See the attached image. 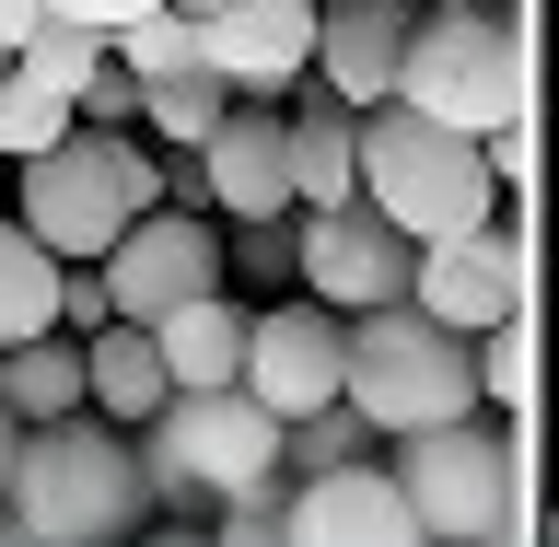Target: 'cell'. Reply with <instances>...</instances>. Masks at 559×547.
<instances>
[{
  "mask_svg": "<svg viewBox=\"0 0 559 547\" xmlns=\"http://www.w3.org/2000/svg\"><path fill=\"white\" fill-rule=\"evenodd\" d=\"M349 199L384 210L408 245L431 234H466V222H489L501 210V187H489V152L466 129H443V117H419V105H361L349 117Z\"/></svg>",
  "mask_w": 559,
  "mask_h": 547,
  "instance_id": "obj_1",
  "label": "cell"
},
{
  "mask_svg": "<svg viewBox=\"0 0 559 547\" xmlns=\"http://www.w3.org/2000/svg\"><path fill=\"white\" fill-rule=\"evenodd\" d=\"M0 513L24 524L35 547H82V536H140L152 489H140V454L117 419L70 408V419H35L12 443V478H0Z\"/></svg>",
  "mask_w": 559,
  "mask_h": 547,
  "instance_id": "obj_2",
  "label": "cell"
},
{
  "mask_svg": "<svg viewBox=\"0 0 559 547\" xmlns=\"http://www.w3.org/2000/svg\"><path fill=\"white\" fill-rule=\"evenodd\" d=\"M152 199H164V164H152L129 129L70 117V140H47V152L24 164V199H12V222H24L47 257H105V245L129 234Z\"/></svg>",
  "mask_w": 559,
  "mask_h": 547,
  "instance_id": "obj_3",
  "label": "cell"
},
{
  "mask_svg": "<svg viewBox=\"0 0 559 547\" xmlns=\"http://www.w3.org/2000/svg\"><path fill=\"white\" fill-rule=\"evenodd\" d=\"M338 396L361 408L373 443H396V431L466 419L478 408V373H466L454 326H431L419 304H373V314H349V338H338Z\"/></svg>",
  "mask_w": 559,
  "mask_h": 547,
  "instance_id": "obj_4",
  "label": "cell"
},
{
  "mask_svg": "<svg viewBox=\"0 0 559 547\" xmlns=\"http://www.w3.org/2000/svg\"><path fill=\"white\" fill-rule=\"evenodd\" d=\"M396 105H419V117H443V129H466V140L524 117V24H513V0L419 12L408 47H396Z\"/></svg>",
  "mask_w": 559,
  "mask_h": 547,
  "instance_id": "obj_5",
  "label": "cell"
},
{
  "mask_svg": "<svg viewBox=\"0 0 559 547\" xmlns=\"http://www.w3.org/2000/svg\"><path fill=\"white\" fill-rule=\"evenodd\" d=\"M129 454H140L152 501H234V489L280 478V419L245 384H210V396H164Z\"/></svg>",
  "mask_w": 559,
  "mask_h": 547,
  "instance_id": "obj_6",
  "label": "cell"
},
{
  "mask_svg": "<svg viewBox=\"0 0 559 547\" xmlns=\"http://www.w3.org/2000/svg\"><path fill=\"white\" fill-rule=\"evenodd\" d=\"M384 478L408 489V513H419L431 547H466L524 489V466H513V443L466 408V419H431V431H396V466H384Z\"/></svg>",
  "mask_w": 559,
  "mask_h": 547,
  "instance_id": "obj_7",
  "label": "cell"
},
{
  "mask_svg": "<svg viewBox=\"0 0 559 547\" xmlns=\"http://www.w3.org/2000/svg\"><path fill=\"white\" fill-rule=\"evenodd\" d=\"M292 280H304V304H326V314L408 304V234H396L384 210H361V199L304 210V234H292Z\"/></svg>",
  "mask_w": 559,
  "mask_h": 547,
  "instance_id": "obj_8",
  "label": "cell"
},
{
  "mask_svg": "<svg viewBox=\"0 0 559 547\" xmlns=\"http://www.w3.org/2000/svg\"><path fill=\"white\" fill-rule=\"evenodd\" d=\"M408 304L431 314V326H454V338L501 326V314L524 304V234L489 210V222H466V234L408 245Z\"/></svg>",
  "mask_w": 559,
  "mask_h": 547,
  "instance_id": "obj_9",
  "label": "cell"
},
{
  "mask_svg": "<svg viewBox=\"0 0 559 547\" xmlns=\"http://www.w3.org/2000/svg\"><path fill=\"white\" fill-rule=\"evenodd\" d=\"M105 269V304H117V326H152V314H175L187 292H210L222 280V234H210V210H140L129 234L94 257Z\"/></svg>",
  "mask_w": 559,
  "mask_h": 547,
  "instance_id": "obj_10",
  "label": "cell"
},
{
  "mask_svg": "<svg viewBox=\"0 0 559 547\" xmlns=\"http://www.w3.org/2000/svg\"><path fill=\"white\" fill-rule=\"evenodd\" d=\"M280 547H431V536H419L408 489L384 478V454H349L280 489Z\"/></svg>",
  "mask_w": 559,
  "mask_h": 547,
  "instance_id": "obj_11",
  "label": "cell"
},
{
  "mask_svg": "<svg viewBox=\"0 0 559 547\" xmlns=\"http://www.w3.org/2000/svg\"><path fill=\"white\" fill-rule=\"evenodd\" d=\"M314 59V0H210L199 12V70L245 105H280Z\"/></svg>",
  "mask_w": 559,
  "mask_h": 547,
  "instance_id": "obj_12",
  "label": "cell"
},
{
  "mask_svg": "<svg viewBox=\"0 0 559 547\" xmlns=\"http://www.w3.org/2000/svg\"><path fill=\"white\" fill-rule=\"evenodd\" d=\"M187 210L222 222H292V164H280V105H222L210 140L187 152Z\"/></svg>",
  "mask_w": 559,
  "mask_h": 547,
  "instance_id": "obj_13",
  "label": "cell"
},
{
  "mask_svg": "<svg viewBox=\"0 0 559 547\" xmlns=\"http://www.w3.org/2000/svg\"><path fill=\"white\" fill-rule=\"evenodd\" d=\"M338 338H349V314H326V304H269V314H245L234 384H245L269 419H304V408L338 396Z\"/></svg>",
  "mask_w": 559,
  "mask_h": 547,
  "instance_id": "obj_14",
  "label": "cell"
},
{
  "mask_svg": "<svg viewBox=\"0 0 559 547\" xmlns=\"http://www.w3.org/2000/svg\"><path fill=\"white\" fill-rule=\"evenodd\" d=\"M408 24H419V0H314V59H304V82H314V94H338L349 117L384 105V94H396V47H408Z\"/></svg>",
  "mask_w": 559,
  "mask_h": 547,
  "instance_id": "obj_15",
  "label": "cell"
},
{
  "mask_svg": "<svg viewBox=\"0 0 559 547\" xmlns=\"http://www.w3.org/2000/svg\"><path fill=\"white\" fill-rule=\"evenodd\" d=\"M152 361H164V384L175 396H210V384H234V361H245V304L210 280V292H187L175 314H152Z\"/></svg>",
  "mask_w": 559,
  "mask_h": 547,
  "instance_id": "obj_16",
  "label": "cell"
},
{
  "mask_svg": "<svg viewBox=\"0 0 559 547\" xmlns=\"http://www.w3.org/2000/svg\"><path fill=\"white\" fill-rule=\"evenodd\" d=\"M175 384H164V361H152V326H82V408L94 419H117V431H140V419L164 408Z\"/></svg>",
  "mask_w": 559,
  "mask_h": 547,
  "instance_id": "obj_17",
  "label": "cell"
},
{
  "mask_svg": "<svg viewBox=\"0 0 559 547\" xmlns=\"http://www.w3.org/2000/svg\"><path fill=\"white\" fill-rule=\"evenodd\" d=\"M304 94V117H280V164H292V210H338L349 199V105L314 94V82H292Z\"/></svg>",
  "mask_w": 559,
  "mask_h": 547,
  "instance_id": "obj_18",
  "label": "cell"
},
{
  "mask_svg": "<svg viewBox=\"0 0 559 547\" xmlns=\"http://www.w3.org/2000/svg\"><path fill=\"white\" fill-rule=\"evenodd\" d=\"M0 408L24 419H70L82 408V338H70V326H35V338H12L0 349Z\"/></svg>",
  "mask_w": 559,
  "mask_h": 547,
  "instance_id": "obj_19",
  "label": "cell"
},
{
  "mask_svg": "<svg viewBox=\"0 0 559 547\" xmlns=\"http://www.w3.org/2000/svg\"><path fill=\"white\" fill-rule=\"evenodd\" d=\"M35 326H59V257L0 210V349L35 338Z\"/></svg>",
  "mask_w": 559,
  "mask_h": 547,
  "instance_id": "obj_20",
  "label": "cell"
},
{
  "mask_svg": "<svg viewBox=\"0 0 559 547\" xmlns=\"http://www.w3.org/2000/svg\"><path fill=\"white\" fill-rule=\"evenodd\" d=\"M466 373H478V408L489 419H524V408H536V326H524V304L466 338Z\"/></svg>",
  "mask_w": 559,
  "mask_h": 547,
  "instance_id": "obj_21",
  "label": "cell"
},
{
  "mask_svg": "<svg viewBox=\"0 0 559 547\" xmlns=\"http://www.w3.org/2000/svg\"><path fill=\"white\" fill-rule=\"evenodd\" d=\"M105 59L129 70V82H175V70H199V12L187 0H152V12H129V24L105 35Z\"/></svg>",
  "mask_w": 559,
  "mask_h": 547,
  "instance_id": "obj_22",
  "label": "cell"
},
{
  "mask_svg": "<svg viewBox=\"0 0 559 547\" xmlns=\"http://www.w3.org/2000/svg\"><path fill=\"white\" fill-rule=\"evenodd\" d=\"M12 70H35L47 94H82V82L105 70V35H94V24H59V12H35V24L12 35Z\"/></svg>",
  "mask_w": 559,
  "mask_h": 547,
  "instance_id": "obj_23",
  "label": "cell"
},
{
  "mask_svg": "<svg viewBox=\"0 0 559 547\" xmlns=\"http://www.w3.org/2000/svg\"><path fill=\"white\" fill-rule=\"evenodd\" d=\"M47 140H70V94H47L35 70L0 59V164H35Z\"/></svg>",
  "mask_w": 559,
  "mask_h": 547,
  "instance_id": "obj_24",
  "label": "cell"
},
{
  "mask_svg": "<svg viewBox=\"0 0 559 547\" xmlns=\"http://www.w3.org/2000/svg\"><path fill=\"white\" fill-rule=\"evenodd\" d=\"M222 105H234V94H222L210 70H175V82H140V105H129V117H152V140H175V152H199Z\"/></svg>",
  "mask_w": 559,
  "mask_h": 547,
  "instance_id": "obj_25",
  "label": "cell"
},
{
  "mask_svg": "<svg viewBox=\"0 0 559 547\" xmlns=\"http://www.w3.org/2000/svg\"><path fill=\"white\" fill-rule=\"evenodd\" d=\"M35 12H59V24H94V35H117L129 12H152V0H35Z\"/></svg>",
  "mask_w": 559,
  "mask_h": 547,
  "instance_id": "obj_26",
  "label": "cell"
},
{
  "mask_svg": "<svg viewBox=\"0 0 559 547\" xmlns=\"http://www.w3.org/2000/svg\"><path fill=\"white\" fill-rule=\"evenodd\" d=\"M35 24V0H0V59H12V35Z\"/></svg>",
  "mask_w": 559,
  "mask_h": 547,
  "instance_id": "obj_27",
  "label": "cell"
},
{
  "mask_svg": "<svg viewBox=\"0 0 559 547\" xmlns=\"http://www.w3.org/2000/svg\"><path fill=\"white\" fill-rule=\"evenodd\" d=\"M129 547H210V536H199V524H175V536H129Z\"/></svg>",
  "mask_w": 559,
  "mask_h": 547,
  "instance_id": "obj_28",
  "label": "cell"
},
{
  "mask_svg": "<svg viewBox=\"0 0 559 547\" xmlns=\"http://www.w3.org/2000/svg\"><path fill=\"white\" fill-rule=\"evenodd\" d=\"M12 443H24V419H12V408H0V478H12Z\"/></svg>",
  "mask_w": 559,
  "mask_h": 547,
  "instance_id": "obj_29",
  "label": "cell"
},
{
  "mask_svg": "<svg viewBox=\"0 0 559 547\" xmlns=\"http://www.w3.org/2000/svg\"><path fill=\"white\" fill-rule=\"evenodd\" d=\"M0 547H35V536H24V524H12V513H0Z\"/></svg>",
  "mask_w": 559,
  "mask_h": 547,
  "instance_id": "obj_30",
  "label": "cell"
},
{
  "mask_svg": "<svg viewBox=\"0 0 559 547\" xmlns=\"http://www.w3.org/2000/svg\"><path fill=\"white\" fill-rule=\"evenodd\" d=\"M82 547H129V536H82Z\"/></svg>",
  "mask_w": 559,
  "mask_h": 547,
  "instance_id": "obj_31",
  "label": "cell"
},
{
  "mask_svg": "<svg viewBox=\"0 0 559 547\" xmlns=\"http://www.w3.org/2000/svg\"><path fill=\"white\" fill-rule=\"evenodd\" d=\"M187 12H210V0H187Z\"/></svg>",
  "mask_w": 559,
  "mask_h": 547,
  "instance_id": "obj_32",
  "label": "cell"
}]
</instances>
